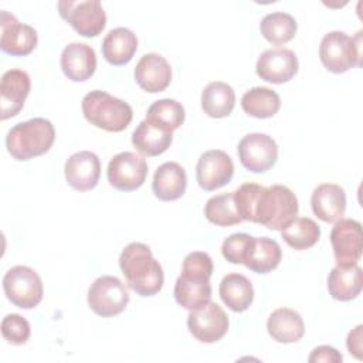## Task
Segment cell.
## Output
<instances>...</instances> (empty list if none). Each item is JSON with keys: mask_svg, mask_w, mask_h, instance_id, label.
I'll use <instances>...</instances> for the list:
<instances>
[{"mask_svg": "<svg viewBox=\"0 0 363 363\" xmlns=\"http://www.w3.org/2000/svg\"><path fill=\"white\" fill-rule=\"evenodd\" d=\"M102 55L111 65H125L128 64L136 50L138 38L136 34L126 27L112 28L102 41Z\"/></svg>", "mask_w": 363, "mask_h": 363, "instance_id": "cell-25", "label": "cell"}, {"mask_svg": "<svg viewBox=\"0 0 363 363\" xmlns=\"http://www.w3.org/2000/svg\"><path fill=\"white\" fill-rule=\"evenodd\" d=\"M55 139L54 125L45 118L16 123L6 136V147L13 159L26 162L47 153Z\"/></svg>", "mask_w": 363, "mask_h": 363, "instance_id": "cell-3", "label": "cell"}, {"mask_svg": "<svg viewBox=\"0 0 363 363\" xmlns=\"http://www.w3.org/2000/svg\"><path fill=\"white\" fill-rule=\"evenodd\" d=\"M67 183L78 190L88 191L92 190L101 176V162L99 157L89 150H81L71 155L64 166Z\"/></svg>", "mask_w": 363, "mask_h": 363, "instance_id": "cell-17", "label": "cell"}, {"mask_svg": "<svg viewBox=\"0 0 363 363\" xmlns=\"http://www.w3.org/2000/svg\"><path fill=\"white\" fill-rule=\"evenodd\" d=\"M61 69L74 82L89 79L96 69L95 50L85 43H69L61 52Z\"/></svg>", "mask_w": 363, "mask_h": 363, "instance_id": "cell-20", "label": "cell"}, {"mask_svg": "<svg viewBox=\"0 0 363 363\" xmlns=\"http://www.w3.org/2000/svg\"><path fill=\"white\" fill-rule=\"evenodd\" d=\"M204 216L211 224L220 227H228L242 221L238 214L233 191L210 197L204 206Z\"/></svg>", "mask_w": 363, "mask_h": 363, "instance_id": "cell-34", "label": "cell"}, {"mask_svg": "<svg viewBox=\"0 0 363 363\" xmlns=\"http://www.w3.org/2000/svg\"><path fill=\"white\" fill-rule=\"evenodd\" d=\"M362 285V268L357 264H337L328 277V291L336 301L347 302L357 298Z\"/></svg>", "mask_w": 363, "mask_h": 363, "instance_id": "cell-24", "label": "cell"}, {"mask_svg": "<svg viewBox=\"0 0 363 363\" xmlns=\"http://www.w3.org/2000/svg\"><path fill=\"white\" fill-rule=\"evenodd\" d=\"M298 30L295 18L284 11H274L267 14L259 23L262 37L271 44L281 45L291 41Z\"/></svg>", "mask_w": 363, "mask_h": 363, "instance_id": "cell-32", "label": "cell"}, {"mask_svg": "<svg viewBox=\"0 0 363 363\" xmlns=\"http://www.w3.org/2000/svg\"><path fill=\"white\" fill-rule=\"evenodd\" d=\"M311 206L313 214L325 223H336L346 211V193L335 183L319 184L312 196Z\"/></svg>", "mask_w": 363, "mask_h": 363, "instance_id": "cell-21", "label": "cell"}, {"mask_svg": "<svg viewBox=\"0 0 363 363\" xmlns=\"http://www.w3.org/2000/svg\"><path fill=\"white\" fill-rule=\"evenodd\" d=\"M234 174L233 159L220 149L204 152L196 166V179L206 191L217 190L231 182Z\"/></svg>", "mask_w": 363, "mask_h": 363, "instance_id": "cell-14", "label": "cell"}, {"mask_svg": "<svg viewBox=\"0 0 363 363\" xmlns=\"http://www.w3.org/2000/svg\"><path fill=\"white\" fill-rule=\"evenodd\" d=\"M221 301L233 312H244L254 301V288L251 281L241 274L225 275L218 288Z\"/></svg>", "mask_w": 363, "mask_h": 363, "instance_id": "cell-28", "label": "cell"}, {"mask_svg": "<svg viewBox=\"0 0 363 363\" xmlns=\"http://www.w3.org/2000/svg\"><path fill=\"white\" fill-rule=\"evenodd\" d=\"M282 240L294 250L313 247L320 237V227L308 217H295L281 230Z\"/></svg>", "mask_w": 363, "mask_h": 363, "instance_id": "cell-31", "label": "cell"}, {"mask_svg": "<svg viewBox=\"0 0 363 363\" xmlns=\"http://www.w3.org/2000/svg\"><path fill=\"white\" fill-rule=\"evenodd\" d=\"M186 118L184 108L176 99L164 98L153 102L146 112V119L167 132L179 129Z\"/></svg>", "mask_w": 363, "mask_h": 363, "instance_id": "cell-33", "label": "cell"}, {"mask_svg": "<svg viewBox=\"0 0 363 363\" xmlns=\"http://www.w3.org/2000/svg\"><path fill=\"white\" fill-rule=\"evenodd\" d=\"M0 48L6 54L14 57L28 55L38 43V35L34 27L20 23L17 17L7 10L0 11Z\"/></svg>", "mask_w": 363, "mask_h": 363, "instance_id": "cell-13", "label": "cell"}, {"mask_svg": "<svg viewBox=\"0 0 363 363\" xmlns=\"http://www.w3.org/2000/svg\"><path fill=\"white\" fill-rule=\"evenodd\" d=\"M262 186L257 183H244L237 190H234V201L242 221L254 223V207L257 196Z\"/></svg>", "mask_w": 363, "mask_h": 363, "instance_id": "cell-36", "label": "cell"}, {"mask_svg": "<svg viewBox=\"0 0 363 363\" xmlns=\"http://www.w3.org/2000/svg\"><path fill=\"white\" fill-rule=\"evenodd\" d=\"M330 242L337 264H357L363 250L362 224L353 218H340L330 231Z\"/></svg>", "mask_w": 363, "mask_h": 363, "instance_id": "cell-15", "label": "cell"}, {"mask_svg": "<svg viewBox=\"0 0 363 363\" xmlns=\"http://www.w3.org/2000/svg\"><path fill=\"white\" fill-rule=\"evenodd\" d=\"M311 363L313 362H333V363H339L343 360V356L332 346H318L312 350L309 359Z\"/></svg>", "mask_w": 363, "mask_h": 363, "instance_id": "cell-38", "label": "cell"}, {"mask_svg": "<svg viewBox=\"0 0 363 363\" xmlns=\"http://www.w3.org/2000/svg\"><path fill=\"white\" fill-rule=\"evenodd\" d=\"M187 187L186 170L176 162H166L160 164L152 182L155 196L162 201H173L180 199Z\"/></svg>", "mask_w": 363, "mask_h": 363, "instance_id": "cell-22", "label": "cell"}, {"mask_svg": "<svg viewBox=\"0 0 363 363\" xmlns=\"http://www.w3.org/2000/svg\"><path fill=\"white\" fill-rule=\"evenodd\" d=\"M319 58L323 67L333 74H343L362 65V31L354 37L335 30L323 35L319 45Z\"/></svg>", "mask_w": 363, "mask_h": 363, "instance_id": "cell-6", "label": "cell"}, {"mask_svg": "<svg viewBox=\"0 0 363 363\" xmlns=\"http://www.w3.org/2000/svg\"><path fill=\"white\" fill-rule=\"evenodd\" d=\"M237 153L247 170L264 173L277 163L278 146L267 133H248L240 140Z\"/></svg>", "mask_w": 363, "mask_h": 363, "instance_id": "cell-11", "label": "cell"}, {"mask_svg": "<svg viewBox=\"0 0 363 363\" xmlns=\"http://www.w3.org/2000/svg\"><path fill=\"white\" fill-rule=\"evenodd\" d=\"M119 267L129 288L140 296H153L163 286L162 265L143 242L128 244L121 252Z\"/></svg>", "mask_w": 363, "mask_h": 363, "instance_id": "cell-2", "label": "cell"}, {"mask_svg": "<svg viewBox=\"0 0 363 363\" xmlns=\"http://www.w3.org/2000/svg\"><path fill=\"white\" fill-rule=\"evenodd\" d=\"M235 105L234 89L223 82L213 81L207 84L201 92V108L211 118L228 116Z\"/></svg>", "mask_w": 363, "mask_h": 363, "instance_id": "cell-29", "label": "cell"}, {"mask_svg": "<svg viewBox=\"0 0 363 363\" xmlns=\"http://www.w3.org/2000/svg\"><path fill=\"white\" fill-rule=\"evenodd\" d=\"M1 335L11 345H24L30 339L31 328L26 318L18 313H9L1 320Z\"/></svg>", "mask_w": 363, "mask_h": 363, "instance_id": "cell-35", "label": "cell"}, {"mask_svg": "<svg viewBox=\"0 0 363 363\" xmlns=\"http://www.w3.org/2000/svg\"><path fill=\"white\" fill-rule=\"evenodd\" d=\"M282 258L279 244L268 237H252L242 265L255 274H268L275 269Z\"/></svg>", "mask_w": 363, "mask_h": 363, "instance_id": "cell-23", "label": "cell"}, {"mask_svg": "<svg viewBox=\"0 0 363 363\" xmlns=\"http://www.w3.org/2000/svg\"><path fill=\"white\" fill-rule=\"evenodd\" d=\"M299 68L298 57L289 48H269L258 57L255 71L257 75L272 84H284L291 81Z\"/></svg>", "mask_w": 363, "mask_h": 363, "instance_id": "cell-16", "label": "cell"}, {"mask_svg": "<svg viewBox=\"0 0 363 363\" xmlns=\"http://www.w3.org/2000/svg\"><path fill=\"white\" fill-rule=\"evenodd\" d=\"M299 206L295 193L284 184L261 189L254 207V223L269 230H282L298 216Z\"/></svg>", "mask_w": 363, "mask_h": 363, "instance_id": "cell-4", "label": "cell"}, {"mask_svg": "<svg viewBox=\"0 0 363 363\" xmlns=\"http://www.w3.org/2000/svg\"><path fill=\"white\" fill-rule=\"evenodd\" d=\"M190 333L201 343H214L224 337L228 330V316L216 302L190 311L187 316Z\"/></svg>", "mask_w": 363, "mask_h": 363, "instance_id": "cell-12", "label": "cell"}, {"mask_svg": "<svg viewBox=\"0 0 363 363\" xmlns=\"http://www.w3.org/2000/svg\"><path fill=\"white\" fill-rule=\"evenodd\" d=\"M267 330L269 336L279 343H295L302 339L305 333V323L296 311L278 308L269 315L267 320Z\"/></svg>", "mask_w": 363, "mask_h": 363, "instance_id": "cell-26", "label": "cell"}, {"mask_svg": "<svg viewBox=\"0 0 363 363\" xmlns=\"http://www.w3.org/2000/svg\"><path fill=\"white\" fill-rule=\"evenodd\" d=\"M252 237L245 233H235L227 237L221 245L223 257L231 264H242L247 248Z\"/></svg>", "mask_w": 363, "mask_h": 363, "instance_id": "cell-37", "label": "cell"}, {"mask_svg": "<svg viewBox=\"0 0 363 363\" xmlns=\"http://www.w3.org/2000/svg\"><path fill=\"white\" fill-rule=\"evenodd\" d=\"M147 174L146 160L133 152H121L115 155L106 169V177L112 187L121 191L139 189Z\"/></svg>", "mask_w": 363, "mask_h": 363, "instance_id": "cell-10", "label": "cell"}, {"mask_svg": "<svg viewBox=\"0 0 363 363\" xmlns=\"http://www.w3.org/2000/svg\"><path fill=\"white\" fill-rule=\"evenodd\" d=\"M129 303V292L125 284L112 275L96 278L88 289V305L94 313L102 318L119 315Z\"/></svg>", "mask_w": 363, "mask_h": 363, "instance_id": "cell-9", "label": "cell"}, {"mask_svg": "<svg viewBox=\"0 0 363 363\" xmlns=\"http://www.w3.org/2000/svg\"><path fill=\"white\" fill-rule=\"evenodd\" d=\"M81 108L85 119L91 125L108 132L125 130L133 118L132 108L128 102L101 89L88 92L82 98Z\"/></svg>", "mask_w": 363, "mask_h": 363, "instance_id": "cell-5", "label": "cell"}, {"mask_svg": "<svg viewBox=\"0 0 363 363\" xmlns=\"http://www.w3.org/2000/svg\"><path fill=\"white\" fill-rule=\"evenodd\" d=\"M31 89L30 75L23 69H9L1 77V121L18 115Z\"/></svg>", "mask_w": 363, "mask_h": 363, "instance_id": "cell-18", "label": "cell"}, {"mask_svg": "<svg viewBox=\"0 0 363 363\" xmlns=\"http://www.w3.org/2000/svg\"><path fill=\"white\" fill-rule=\"evenodd\" d=\"M362 325H357L352 332L347 335V349L350 354H353L356 359H362Z\"/></svg>", "mask_w": 363, "mask_h": 363, "instance_id": "cell-39", "label": "cell"}, {"mask_svg": "<svg viewBox=\"0 0 363 363\" xmlns=\"http://www.w3.org/2000/svg\"><path fill=\"white\" fill-rule=\"evenodd\" d=\"M213 274V259L207 252L193 251L183 259L182 274L174 284L176 302L189 309H197L211 301L210 277Z\"/></svg>", "mask_w": 363, "mask_h": 363, "instance_id": "cell-1", "label": "cell"}, {"mask_svg": "<svg viewBox=\"0 0 363 363\" xmlns=\"http://www.w3.org/2000/svg\"><path fill=\"white\" fill-rule=\"evenodd\" d=\"M3 289L7 299L21 308L31 309L43 299V281L30 267H11L3 277Z\"/></svg>", "mask_w": 363, "mask_h": 363, "instance_id": "cell-8", "label": "cell"}, {"mask_svg": "<svg viewBox=\"0 0 363 363\" xmlns=\"http://www.w3.org/2000/svg\"><path fill=\"white\" fill-rule=\"evenodd\" d=\"M57 7L60 16L82 37H96L106 26V14L98 0H61Z\"/></svg>", "mask_w": 363, "mask_h": 363, "instance_id": "cell-7", "label": "cell"}, {"mask_svg": "<svg viewBox=\"0 0 363 363\" xmlns=\"http://www.w3.org/2000/svg\"><path fill=\"white\" fill-rule=\"evenodd\" d=\"M242 111L254 118H272L281 108L279 95L268 86H254L241 98Z\"/></svg>", "mask_w": 363, "mask_h": 363, "instance_id": "cell-30", "label": "cell"}, {"mask_svg": "<svg viewBox=\"0 0 363 363\" xmlns=\"http://www.w3.org/2000/svg\"><path fill=\"white\" fill-rule=\"evenodd\" d=\"M135 81L146 92L164 91L172 81V68L164 57L156 52L145 54L135 67Z\"/></svg>", "mask_w": 363, "mask_h": 363, "instance_id": "cell-19", "label": "cell"}, {"mask_svg": "<svg viewBox=\"0 0 363 363\" xmlns=\"http://www.w3.org/2000/svg\"><path fill=\"white\" fill-rule=\"evenodd\" d=\"M172 140V132L164 130L147 119L142 121L132 133V145L143 156H159L164 153L170 147Z\"/></svg>", "mask_w": 363, "mask_h": 363, "instance_id": "cell-27", "label": "cell"}]
</instances>
